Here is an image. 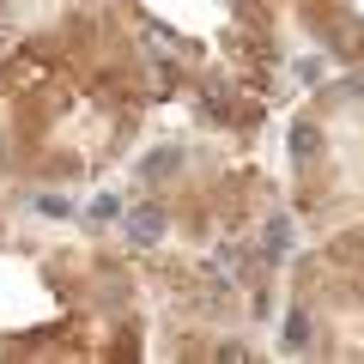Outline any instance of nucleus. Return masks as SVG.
Returning a JSON list of instances; mask_svg holds the SVG:
<instances>
[{"instance_id":"f257e3e1","label":"nucleus","mask_w":364,"mask_h":364,"mask_svg":"<svg viewBox=\"0 0 364 364\" xmlns=\"http://www.w3.org/2000/svg\"><path fill=\"white\" fill-rule=\"evenodd\" d=\"M158 237H164V219H158V213H134L128 219V243L134 249H152Z\"/></svg>"},{"instance_id":"f03ea898","label":"nucleus","mask_w":364,"mask_h":364,"mask_svg":"<svg viewBox=\"0 0 364 364\" xmlns=\"http://www.w3.org/2000/svg\"><path fill=\"white\" fill-rule=\"evenodd\" d=\"M291 152H298V158L316 152V128H310V122H298V128H291Z\"/></svg>"},{"instance_id":"7ed1b4c3","label":"nucleus","mask_w":364,"mask_h":364,"mask_svg":"<svg viewBox=\"0 0 364 364\" xmlns=\"http://www.w3.org/2000/svg\"><path fill=\"white\" fill-rule=\"evenodd\" d=\"M304 340H310V322H304V316H291V322H286V346H304Z\"/></svg>"}]
</instances>
